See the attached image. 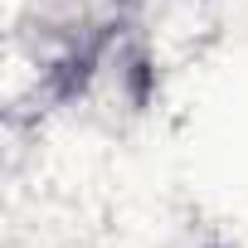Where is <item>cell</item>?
<instances>
[{
	"label": "cell",
	"instance_id": "6da1fadb",
	"mask_svg": "<svg viewBox=\"0 0 248 248\" xmlns=\"http://www.w3.org/2000/svg\"><path fill=\"white\" fill-rule=\"evenodd\" d=\"M127 0H30L20 39L34 63L54 68H97V59L117 44Z\"/></svg>",
	"mask_w": 248,
	"mask_h": 248
}]
</instances>
